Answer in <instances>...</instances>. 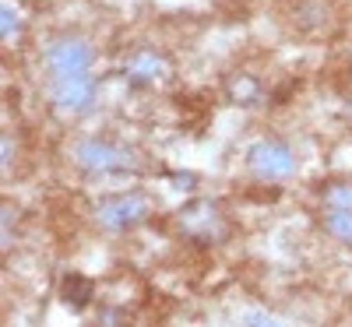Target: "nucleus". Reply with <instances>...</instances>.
<instances>
[{
	"mask_svg": "<svg viewBox=\"0 0 352 327\" xmlns=\"http://www.w3.org/2000/svg\"><path fill=\"white\" fill-rule=\"evenodd\" d=\"M250 166L257 176H268V180H282L292 172V152L282 141H257L250 148Z\"/></svg>",
	"mask_w": 352,
	"mask_h": 327,
	"instance_id": "nucleus-5",
	"label": "nucleus"
},
{
	"mask_svg": "<svg viewBox=\"0 0 352 327\" xmlns=\"http://www.w3.org/2000/svg\"><path fill=\"white\" fill-rule=\"evenodd\" d=\"M328 207H345V212H352V187H331L324 194Z\"/></svg>",
	"mask_w": 352,
	"mask_h": 327,
	"instance_id": "nucleus-9",
	"label": "nucleus"
},
{
	"mask_svg": "<svg viewBox=\"0 0 352 327\" xmlns=\"http://www.w3.org/2000/svg\"><path fill=\"white\" fill-rule=\"evenodd\" d=\"M60 292H64V300L71 306H85L88 300H92V282L81 278V275H67L64 285H60Z\"/></svg>",
	"mask_w": 352,
	"mask_h": 327,
	"instance_id": "nucleus-7",
	"label": "nucleus"
},
{
	"mask_svg": "<svg viewBox=\"0 0 352 327\" xmlns=\"http://www.w3.org/2000/svg\"><path fill=\"white\" fill-rule=\"evenodd\" d=\"M74 162L85 169H131L134 166V152L124 144H113V141H81L74 148Z\"/></svg>",
	"mask_w": 352,
	"mask_h": 327,
	"instance_id": "nucleus-3",
	"label": "nucleus"
},
{
	"mask_svg": "<svg viewBox=\"0 0 352 327\" xmlns=\"http://www.w3.org/2000/svg\"><path fill=\"white\" fill-rule=\"evenodd\" d=\"M96 60V49L88 39L78 36H60L46 46V64L53 74H85Z\"/></svg>",
	"mask_w": 352,
	"mask_h": 327,
	"instance_id": "nucleus-1",
	"label": "nucleus"
},
{
	"mask_svg": "<svg viewBox=\"0 0 352 327\" xmlns=\"http://www.w3.org/2000/svg\"><path fill=\"white\" fill-rule=\"evenodd\" d=\"M131 71H134V78H141V74H162V60H159V56H152V53H141Z\"/></svg>",
	"mask_w": 352,
	"mask_h": 327,
	"instance_id": "nucleus-8",
	"label": "nucleus"
},
{
	"mask_svg": "<svg viewBox=\"0 0 352 327\" xmlns=\"http://www.w3.org/2000/svg\"><path fill=\"white\" fill-rule=\"evenodd\" d=\"M14 28H18V18L11 8H4V36H14Z\"/></svg>",
	"mask_w": 352,
	"mask_h": 327,
	"instance_id": "nucleus-11",
	"label": "nucleus"
},
{
	"mask_svg": "<svg viewBox=\"0 0 352 327\" xmlns=\"http://www.w3.org/2000/svg\"><path fill=\"white\" fill-rule=\"evenodd\" d=\"M243 327H282V320H275L272 313H264V310H254V313H247Z\"/></svg>",
	"mask_w": 352,
	"mask_h": 327,
	"instance_id": "nucleus-10",
	"label": "nucleus"
},
{
	"mask_svg": "<svg viewBox=\"0 0 352 327\" xmlns=\"http://www.w3.org/2000/svg\"><path fill=\"white\" fill-rule=\"evenodd\" d=\"M324 225H328V232L335 236V240L352 247V212H345V207H328Z\"/></svg>",
	"mask_w": 352,
	"mask_h": 327,
	"instance_id": "nucleus-6",
	"label": "nucleus"
},
{
	"mask_svg": "<svg viewBox=\"0 0 352 327\" xmlns=\"http://www.w3.org/2000/svg\"><path fill=\"white\" fill-rule=\"evenodd\" d=\"M50 95H53L56 106H64V109H88L92 106V95H96V84H92V78H85V74H53Z\"/></svg>",
	"mask_w": 352,
	"mask_h": 327,
	"instance_id": "nucleus-4",
	"label": "nucleus"
},
{
	"mask_svg": "<svg viewBox=\"0 0 352 327\" xmlns=\"http://www.w3.org/2000/svg\"><path fill=\"white\" fill-rule=\"evenodd\" d=\"M152 212V204L144 201L141 194H124V197H109L106 204H99V212H96V222L109 232H124L138 222H144Z\"/></svg>",
	"mask_w": 352,
	"mask_h": 327,
	"instance_id": "nucleus-2",
	"label": "nucleus"
}]
</instances>
